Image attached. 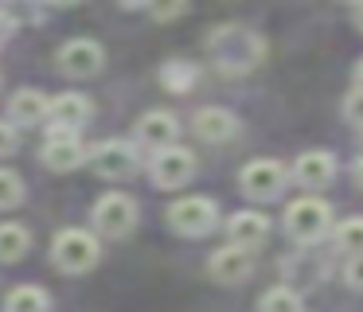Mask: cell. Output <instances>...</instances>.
<instances>
[{
    "mask_svg": "<svg viewBox=\"0 0 363 312\" xmlns=\"http://www.w3.org/2000/svg\"><path fill=\"white\" fill-rule=\"evenodd\" d=\"M328 226H332V207L324 199H316V195H301V199H293L289 211H285V230L297 242L324 238Z\"/></svg>",
    "mask_w": 363,
    "mask_h": 312,
    "instance_id": "6da1fadb",
    "label": "cell"
},
{
    "mask_svg": "<svg viewBox=\"0 0 363 312\" xmlns=\"http://www.w3.org/2000/svg\"><path fill=\"white\" fill-rule=\"evenodd\" d=\"M98 238L86 230H79V226H71V230H63L55 242H51V257H55V265L63 273H86L94 269L98 262Z\"/></svg>",
    "mask_w": 363,
    "mask_h": 312,
    "instance_id": "7a4b0ae2",
    "label": "cell"
},
{
    "mask_svg": "<svg viewBox=\"0 0 363 312\" xmlns=\"http://www.w3.org/2000/svg\"><path fill=\"white\" fill-rule=\"evenodd\" d=\"M94 226L106 238H125L137 226V203L125 191H110L94 203Z\"/></svg>",
    "mask_w": 363,
    "mask_h": 312,
    "instance_id": "3957f363",
    "label": "cell"
},
{
    "mask_svg": "<svg viewBox=\"0 0 363 312\" xmlns=\"http://www.w3.org/2000/svg\"><path fill=\"white\" fill-rule=\"evenodd\" d=\"M250 39H258L254 31H246V28H219L211 35V59H215V67L219 70H227V74H238V70H250L254 62V55H242V43H250Z\"/></svg>",
    "mask_w": 363,
    "mask_h": 312,
    "instance_id": "277c9868",
    "label": "cell"
},
{
    "mask_svg": "<svg viewBox=\"0 0 363 312\" xmlns=\"http://www.w3.org/2000/svg\"><path fill=\"white\" fill-rule=\"evenodd\" d=\"M86 160H90V168L106 179H129L141 168V156H137V148L129 145V140H102Z\"/></svg>",
    "mask_w": 363,
    "mask_h": 312,
    "instance_id": "5b68a950",
    "label": "cell"
},
{
    "mask_svg": "<svg viewBox=\"0 0 363 312\" xmlns=\"http://www.w3.org/2000/svg\"><path fill=\"white\" fill-rule=\"evenodd\" d=\"M215 203L203 199V195H188V199H176L172 207H168V226L180 234H188V238H199V234H207L215 226Z\"/></svg>",
    "mask_w": 363,
    "mask_h": 312,
    "instance_id": "8992f818",
    "label": "cell"
},
{
    "mask_svg": "<svg viewBox=\"0 0 363 312\" xmlns=\"http://www.w3.org/2000/svg\"><path fill=\"white\" fill-rule=\"evenodd\" d=\"M191 176H196V152L191 148L168 145L152 156V179H157V187H184Z\"/></svg>",
    "mask_w": 363,
    "mask_h": 312,
    "instance_id": "52a82bcc",
    "label": "cell"
},
{
    "mask_svg": "<svg viewBox=\"0 0 363 312\" xmlns=\"http://www.w3.org/2000/svg\"><path fill=\"white\" fill-rule=\"evenodd\" d=\"M102 62H106V55L94 39H71V43L59 47V70L67 78H90L102 70Z\"/></svg>",
    "mask_w": 363,
    "mask_h": 312,
    "instance_id": "ba28073f",
    "label": "cell"
},
{
    "mask_svg": "<svg viewBox=\"0 0 363 312\" xmlns=\"http://www.w3.org/2000/svg\"><path fill=\"white\" fill-rule=\"evenodd\" d=\"M242 191L250 195V199H277L285 187V164L277 160H254L242 168Z\"/></svg>",
    "mask_w": 363,
    "mask_h": 312,
    "instance_id": "9c48e42d",
    "label": "cell"
},
{
    "mask_svg": "<svg viewBox=\"0 0 363 312\" xmlns=\"http://www.w3.org/2000/svg\"><path fill=\"white\" fill-rule=\"evenodd\" d=\"M207 273H211L215 281H223V285H235V281H246L254 273V250L246 246H223L211 254V262H207Z\"/></svg>",
    "mask_w": 363,
    "mask_h": 312,
    "instance_id": "30bf717a",
    "label": "cell"
},
{
    "mask_svg": "<svg viewBox=\"0 0 363 312\" xmlns=\"http://www.w3.org/2000/svg\"><path fill=\"white\" fill-rule=\"evenodd\" d=\"M82 160H86V152H82V145L74 140V133L55 129L43 140V164H48L51 172H71V168H79Z\"/></svg>",
    "mask_w": 363,
    "mask_h": 312,
    "instance_id": "8fae6325",
    "label": "cell"
},
{
    "mask_svg": "<svg viewBox=\"0 0 363 312\" xmlns=\"http://www.w3.org/2000/svg\"><path fill=\"white\" fill-rule=\"evenodd\" d=\"M176 137H180V121L172 113H164V109H152V113H145L137 121V140L149 148H168L176 145Z\"/></svg>",
    "mask_w": 363,
    "mask_h": 312,
    "instance_id": "7c38bea8",
    "label": "cell"
},
{
    "mask_svg": "<svg viewBox=\"0 0 363 312\" xmlns=\"http://www.w3.org/2000/svg\"><path fill=\"white\" fill-rule=\"evenodd\" d=\"M293 176H297L301 187H313V191H316V187L332 184V176H336V156L313 148V152L297 156V164H293Z\"/></svg>",
    "mask_w": 363,
    "mask_h": 312,
    "instance_id": "4fadbf2b",
    "label": "cell"
},
{
    "mask_svg": "<svg viewBox=\"0 0 363 312\" xmlns=\"http://www.w3.org/2000/svg\"><path fill=\"white\" fill-rule=\"evenodd\" d=\"M196 133L199 140H207V145H223V140H230L238 133V117L230 113V109L223 106H207L196 113Z\"/></svg>",
    "mask_w": 363,
    "mask_h": 312,
    "instance_id": "5bb4252c",
    "label": "cell"
},
{
    "mask_svg": "<svg viewBox=\"0 0 363 312\" xmlns=\"http://www.w3.org/2000/svg\"><path fill=\"white\" fill-rule=\"evenodd\" d=\"M227 234H230V242H235V246L254 250V246H262V242H266V234H269V218H266V215H258V211H238V215H230Z\"/></svg>",
    "mask_w": 363,
    "mask_h": 312,
    "instance_id": "9a60e30c",
    "label": "cell"
},
{
    "mask_svg": "<svg viewBox=\"0 0 363 312\" xmlns=\"http://www.w3.org/2000/svg\"><path fill=\"white\" fill-rule=\"evenodd\" d=\"M51 121H55V129H82V125L90 121V101L82 98V94H59L55 101H51Z\"/></svg>",
    "mask_w": 363,
    "mask_h": 312,
    "instance_id": "2e32d148",
    "label": "cell"
},
{
    "mask_svg": "<svg viewBox=\"0 0 363 312\" xmlns=\"http://www.w3.org/2000/svg\"><path fill=\"white\" fill-rule=\"evenodd\" d=\"M48 113H51V101L40 90H20L9 101V117L16 125H40V121H48Z\"/></svg>",
    "mask_w": 363,
    "mask_h": 312,
    "instance_id": "e0dca14e",
    "label": "cell"
},
{
    "mask_svg": "<svg viewBox=\"0 0 363 312\" xmlns=\"http://www.w3.org/2000/svg\"><path fill=\"white\" fill-rule=\"evenodd\" d=\"M32 246V234L20 223H0V262H20Z\"/></svg>",
    "mask_w": 363,
    "mask_h": 312,
    "instance_id": "ac0fdd59",
    "label": "cell"
},
{
    "mask_svg": "<svg viewBox=\"0 0 363 312\" xmlns=\"http://www.w3.org/2000/svg\"><path fill=\"white\" fill-rule=\"evenodd\" d=\"M48 293L35 285H20L4 296V312H48Z\"/></svg>",
    "mask_w": 363,
    "mask_h": 312,
    "instance_id": "d6986e66",
    "label": "cell"
},
{
    "mask_svg": "<svg viewBox=\"0 0 363 312\" xmlns=\"http://www.w3.org/2000/svg\"><path fill=\"white\" fill-rule=\"evenodd\" d=\"M258 308L262 312H301V296L293 293V289L277 285V289H269V293H262Z\"/></svg>",
    "mask_w": 363,
    "mask_h": 312,
    "instance_id": "ffe728a7",
    "label": "cell"
},
{
    "mask_svg": "<svg viewBox=\"0 0 363 312\" xmlns=\"http://www.w3.org/2000/svg\"><path fill=\"white\" fill-rule=\"evenodd\" d=\"M336 242H340V250H347V254H363V215L344 218V223L336 226Z\"/></svg>",
    "mask_w": 363,
    "mask_h": 312,
    "instance_id": "44dd1931",
    "label": "cell"
},
{
    "mask_svg": "<svg viewBox=\"0 0 363 312\" xmlns=\"http://www.w3.org/2000/svg\"><path fill=\"white\" fill-rule=\"evenodd\" d=\"M20 199H24V179H20L16 172H9V168H0V211H9V207H16Z\"/></svg>",
    "mask_w": 363,
    "mask_h": 312,
    "instance_id": "7402d4cb",
    "label": "cell"
},
{
    "mask_svg": "<svg viewBox=\"0 0 363 312\" xmlns=\"http://www.w3.org/2000/svg\"><path fill=\"white\" fill-rule=\"evenodd\" d=\"M145 8H149L157 20H176V16L188 8V0H145Z\"/></svg>",
    "mask_w": 363,
    "mask_h": 312,
    "instance_id": "603a6c76",
    "label": "cell"
},
{
    "mask_svg": "<svg viewBox=\"0 0 363 312\" xmlns=\"http://www.w3.org/2000/svg\"><path fill=\"white\" fill-rule=\"evenodd\" d=\"M344 117L363 129V90H352V94L344 98Z\"/></svg>",
    "mask_w": 363,
    "mask_h": 312,
    "instance_id": "cb8c5ba5",
    "label": "cell"
},
{
    "mask_svg": "<svg viewBox=\"0 0 363 312\" xmlns=\"http://www.w3.org/2000/svg\"><path fill=\"white\" fill-rule=\"evenodd\" d=\"M344 277H347V285H352V289H363V254H352Z\"/></svg>",
    "mask_w": 363,
    "mask_h": 312,
    "instance_id": "d4e9b609",
    "label": "cell"
},
{
    "mask_svg": "<svg viewBox=\"0 0 363 312\" xmlns=\"http://www.w3.org/2000/svg\"><path fill=\"white\" fill-rule=\"evenodd\" d=\"M12 148H16V129L12 121H0V156H9Z\"/></svg>",
    "mask_w": 363,
    "mask_h": 312,
    "instance_id": "484cf974",
    "label": "cell"
},
{
    "mask_svg": "<svg viewBox=\"0 0 363 312\" xmlns=\"http://www.w3.org/2000/svg\"><path fill=\"white\" fill-rule=\"evenodd\" d=\"M352 176H355V184H359V187H363V156H359V160H355V168H352Z\"/></svg>",
    "mask_w": 363,
    "mask_h": 312,
    "instance_id": "4316f807",
    "label": "cell"
},
{
    "mask_svg": "<svg viewBox=\"0 0 363 312\" xmlns=\"http://www.w3.org/2000/svg\"><path fill=\"white\" fill-rule=\"evenodd\" d=\"M9 31H12V20H9V16H0V39L9 35Z\"/></svg>",
    "mask_w": 363,
    "mask_h": 312,
    "instance_id": "83f0119b",
    "label": "cell"
},
{
    "mask_svg": "<svg viewBox=\"0 0 363 312\" xmlns=\"http://www.w3.org/2000/svg\"><path fill=\"white\" fill-rule=\"evenodd\" d=\"M355 90H363V62L355 67Z\"/></svg>",
    "mask_w": 363,
    "mask_h": 312,
    "instance_id": "f1b7e54d",
    "label": "cell"
},
{
    "mask_svg": "<svg viewBox=\"0 0 363 312\" xmlns=\"http://www.w3.org/2000/svg\"><path fill=\"white\" fill-rule=\"evenodd\" d=\"M48 4H55V8H71V4H79V0H48Z\"/></svg>",
    "mask_w": 363,
    "mask_h": 312,
    "instance_id": "f546056e",
    "label": "cell"
},
{
    "mask_svg": "<svg viewBox=\"0 0 363 312\" xmlns=\"http://www.w3.org/2000/svg\"><path fill=\"white\" fill-rule=\"evenodd\" d=\"M355 28H359V31H363V4H359V8H355Z\"/></svg>",
    "mask_w": 363,
    "mask_h": 312,
    "instance_id": "4dcf8cb0",
    "label": "cell"
},
{
    "mask_svg": "<svg viewBox=\"0 0 363 312\" xmlns=\"http://www.w3.org/2000/svg\"><path fill=\"white\" fill-rule=\"evenodd\" d=\"M347 4H363V0H347Z\"/></svg>",
    "mask_w": 363,
    "mask_h": 312,
    "instance_id": "1f68e13d",
    "label": "cell"
}]
</instances>
